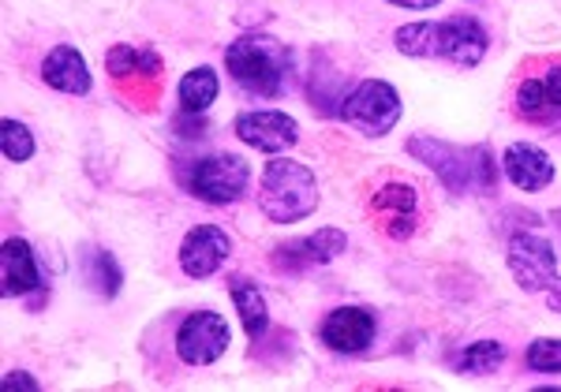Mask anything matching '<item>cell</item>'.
I'll return each mask as SVG.
<instances>
[{
    "instance_id": "6da1fadb",
    "label": "cell",
    "mask_w": 561,
    "mask_h": 392,
    "mask_svg": "<svg viewBox=\"0 0 561 392\" xmlns=\"http://www.w3.org/2000/svg\"><path fill=\"white\" fill-rule=\"evenodd\" d=\"M225 68H229L232 83L251 97H285L293 94L296 79V57L285 42L274 34L248 31L225 53Z\"/></svg>"
},
{
    "instance_id": "7a4b0ae2",
    "label": "cell",
    "mask_w": 561,
    "mask_h": 392,
    "mask_svg": "<svg viewBox=\"0 0 561 392\" xmlns=\"http://www.w3.org/2000/svg\"><path fill=\"white\" fill-rule=\"evenodd\" d=\"M397 53L412 60H454L460 68H476L479 60L486 57V31L468 15H454V20H423V23H409L393 34Z\"/></svg>"
},
{
    "instance_id": "3957f363",
    "label": "cell",
    "mask_w": 561,
    "mask_h": 392,
    "mask_svg": "<svg viewBox=\"0 0 561 392\" xmlns=\"http://www.w3.org/2000/svg\"><path fill=\"white\" fill-rule=\"evenodd\" d=\"M409 153L415 161H423L454 195H468V191L491 195L497 184V165L486 146H454L431 139V135H415V139H409Z\"/></svg>"
},
{
    "instance_id": "277c9868",
    "label": "cell",
    "mask_w": 561,
    "mask_h": 392,
    "mask_svg": "<svg viewBox=\"0 0 561 392\" xmlns=\"http://www.w3.org/2000/svg\"><path fill=\"white\" fill-rule=\"evenodd\" d=\"M259 209L274 224H296L319 209V180L293 158H274L262 169Z\"/></svg>"
},
{
    "instance_id": "5b68a950",
    "label": "cell",
    "mask_w": 561,
    "mask_h": 392,
    "mask_svg": "<svg viewBox=\"0 0 561 392\" xmlns=\"http://www.w3.org/2000/svg\"><path fill=\"white\" fill-rule=\"evenodd\" d=\"M337 116L348 127H356L367 139H382L401 120V97L397 90L382 83V79H364L356 90H348L345 102H341Z\"/></svg>"
},
{
    "instance_id": "8992f818",
    "label": "cell",
    "mask_w": 561,
    "mask_h": 392,
    "mask_svg": "<svg viewBox=\"0 0 561 392\" xmlns=\"http://www.w3.org/2000/svg\"><path fill=\"white\" fill-rule=\"evenodd\" d=\"M187 191L203 203L214 206H229L243 198V191L251 184V165L240 153H206L187 169Z\"/></svg>"
},
{
    "instance_id": "52a82bcc",
    "label": "cell",
    "mask_w": 561,
    "mask_h": 392,
    "mask_svg": "<svg viewBox=\"0 0 561 392\" xmlns=\"http://www.w3.org/2000/svg\"><path fill=\"white\" fill-rule=\"evenodd\" d=\"M505 258H510V273L520 291H547L558 280L554 243L539 232H513Z\"/></svg>"
},
{
    "instance_id": "ba28073f",
    "label": "cell",
    "mask_w": 561,
    "mask_h": 392,
    "mask_svg": "<svg viewBox=\"0 0 561 392\" xmlns=\"http://www.w3.org/2000/svg\"><path fill=\"white\" fill-rule=\"evenodd\" d=\"M232 330L217 310H195L184 318V325L176 330V355L187 367H210L229 351Z\"/></svg>"
},
{
    "instance_id": "9c48e42d",
    "label": "cell",
    "mask_w": 561,
    "mask_h": 392,
    "mask_svg": "<svg viewBox=\"0 0 561 392\" xmlns=\"http://www.w3.org/2000/svg\"><path fill=\"white\" fill-rule=\"evenodd\" d=\"M0 280H4V291L15 299H31L34 307H42L45 299V280H42V266L38 254L20 235H8L4 247H0Z\"/></svg>"
},
{
    "instance_id": "30bf717a",
    "label": "cell",
    "mask_w": 561,
    "mask_h": 392,
    "mask_svg": "<svg viewBox=\"0 0 561 392\" xmlns=\"http://www.w3.org/2000/svg\"><path fill=\"white\" fill-rule=\"evenodd\" d=\"M229 254H232V240L225 228L195 224L192 232L184 235V243H180V269L192 280H206L229 262Z\"/></svg>"
},
{
    "instance_id": "8fae6325",
    "label": "cell",
    "mask_w": 561,
    "mask_h": 392,
    "mask_svg": "<svg viewBox=\"0 0 561 392\" xmlns=\"http://www.w3.org/2000/svg\"><path fill=\"white\" fill-rule=\"evenodd\" d=\"M375 333H378V322H375V314H370V310H364V307H337L322 322L319 341L330 351H337V355H359V351H367L370 344H375Z\"/></svg>"
},
{
    "instance_id": "7c38bea8",
    "label": "cell",
    "mask_w": 561,
    "mask_h": 392,
    "mask_svg": "<svg viewBox=\"0 0 561 392\" xmlns=\"http://www.w3.org/2000/svg\"><path fill=\"white\" fill-rule=\"evenodd\" d=\"M348 247L345 232L341 228H322V232L307 235V240L285 243V247L274 251V266L280 273H304L314 266H330L333 258H341Z\"/></svg>"
},
{
    "instance_id": "4fadbf2b",
    "label": "cell",
    "mask_w": 561,
    "mask_h": 392,
    "mask_svg": "<svg viewBox=\"0 0 561 392\" xmlns=\"http://www.w3.org/2000/svg\"><path fill=\"white\" fill-rule=\"evenodd\" d=\"M237 135L240 142L255 146L262 153H280L288 146H296L300 139V127L288 113H277V108H259V113H240L237 116Z\"/></svg>"
},
{
    "instance_id": "5bb4252c",
    "label": "cell",
    "mask_w": 561,
    "mask_h": 392,
    "mask_svg": "<svg viewBox=\"0 0 561 392\" xmlns=\"http://www.w3.org/2000/svg\"><path fill=\"white\" fill-rule=\"evenodd\" d=\"M415 206H420V198H415V191L409 184H386L375 198H370V214H375V221L382 224V232L393 235V240H409L412 235Z\"/></svg>"
},
{
    "instance_id": "9a60e30c",
    "label": "cell",
    "mask_w": 561,
    "mask_h": 392,
    "mask_svg": "<svg viewBox=\"0 0 561 392\" xmlns=\"http://www.w3.org/2000/svg\"><path fill=\"white\" fill-rule=\"evenodd\" d=\"M42 83L60 90V94H76V97H83V94L94 90V79H90V68H87L83 53L71 49V45H57V49L45 53Z\"/></svg>"
},
{
    "instance_id": "2e32d148",
    "label": "cell",
    "mask_w": 561,
    "mask_h": 392,
    "mask_svg": "<svg viewBox=\"0 0 561 392\" xmlns=\"http://www.w3.org/2000/svg\"><path fill=\"white\" fill-rule=\"evenodd\" d=\"M502 169H505V180L520 191H542L554 180V161L531 142H513L510 150L502 153Z\"/></svg>"
},
{
    "instance_id": "e0dca14e",
    "label": "cell",
    "mask_w": 561,
    "mask_h": 392,
    "mask_svg": "<svg viewBox=\"0 0 561 392\" xmlns=\"http://www.w3.org/2000/svg\"><path fill=\"white\" fill-rule=\"evenodd\" d=\"M517 108L528 120L550 124L561 116V64H550L542 79H524L517 87Z\"/></svg>"
},
{
    "instance_id": "ac0fdd59",
    "label": "cell",
    "mask_w": 561,
    "mask_h": 392,
    "mask_svg": "<svg viewBox=\"0 0 561 392\" xmlns=\"http://www.w3.org/2000/svg\"><path fill=\"white\" fill-rule=\"evenodd\" d=\"M105 71H108V79H116V83H124V79H158L161 57L153 49L113 45V49L105 53Z\"/></svg>"
},
{
    "instance_id": "d6986e66",
    "label": "cell",
    "mask_w": 561,
    "mask_h": 392,
    "mask_svg": "<svg viewBox=\"0 0 561 392\" xmlns=\"http://www.w3.org/2000/svg\"><path fill=\"white\" fill-rule=\"evenodd\" d=\"M229 291H232V303H237L243 333H248L251 341H259V336L266 333V325H270V310H266V296H262V288L255 285V280L237 277Z\"/></svg>"
},
{
    "instance_id": "ffe728a7",
    "label": "cell",
    "mask_w": 561,
    "mask_h": 392,
    "mask_svg": "<svg viewBox=\"0 0 561 392\" xmlns=\"http://www.w3.org/2000/svg\"><path fill=\"white\" fill-rule=\"evenodd\" d=\"M217 71L214 68H192L184 79H180V87H176V97H180V108L184 113H206L214 102H217Z\"/></svg>"
},
{
    "instance_id": "44dd1931",
    "label": "cell",
    "mask_w": 561,
    "mask_h": 392,
    "mask_svg": "<svg viewBox=\"0 0 561 392\" xmlns=\"http://www.w3.org/2000/svg\"><path fill=\"white\" fill-rule=\"evenodd\" d=\"M502 362H505V348L497 341H476V344H468L465 351L457 355V373H472V378H491V373L502 370Z\"/></svg>"
},
{
    "instance_id": "7402d4cb",
    "label": "cell",
    "mask_w": 561,
    "mask_h": 392,
    "mask_svg": "<svg viewBox=\"0 0 561 392\" xmlns=\"http://www.w3.org/2000/svg\"><path fill=\"white\" fill-rule=\"evenodd\" d=\"M87 285L98 291L102 299H113L124 285V269L121 262L108 251H90V266H87Z\"/></svg>"
},
{
    "instance_id": "603a6c76",
    "label": "cell",
    "mask_w": 561,
    "mask_h": 392,
    "mask_svg": "<svg viewBox=\"0 0 561 392\" xmlns=\"http://www.w3.org/2000/svg\"><path fill=\"white\" fill-rule=\"evenodd\" d=\"M0 146H4V158L8 161H31L34 158V135L31 127L23 120H12V116H4V124H0Z\"/></svg>"
},
{
    "instance_id": "cb8c5ba5",
    "label": "cell",
    "mask_w": 561,
    "mask_h": 392,
    "mask_svg": "<svg viewBox=\"0 0 561 392\" xmlns=\"http://www.w3.org/2000/svg\"><path fill=\"white\" fill-rule=\"evenodd\" d=\"M524 359H528V367L539 373H561V341H550V336L531 341L528 351H524Z\"/></svg>"
},
{
    "instance_id": "d4e9b609",
    "label": "cell",
    "mask_w": 561,
    "mask_h": 392,
    "mask_svg": "<svg viewBox=\"0 0 561 392\" xmlns=\"http://www.w3.org/2000/svg\"><path fill=\"white\" fill-rule=\"evenodd\" d=\"M4 389H15V392H38L42 385H38V378L34 373H26V370H8L4 373Z\"/></svg>"
},
{
    "instance_id": "484cf974",
    "label": "cell",
    "mask_w": 561,
    "mask_h": 392,
    "mask_svg": "<svg viewBox=\"0 0 561 392\" xmlns=\"http://www.w3.org/2000/svg\"><path fill=\"white\" fill-rule=\"evenodd\" d=\"M393 8H412V12H427V8L442 4V0H389Z\"/></svg>"
},
{
    "instance_id": "4316f807",
    "label": "cell",
    "mask_w": 561,
    "mask_h": 392,
    "mask_svg": "<svg viewBox=\"0 0 561 392\" xmlns=\"http://www.w3.org/2000/svg\"><path fill=\"white\" fill-rule=\"evenodd\" d=\"M547 296H550V299H547V307L554 310V314H561V280H554V285L547 288Z\"/></svg>"
}]
</instances>
